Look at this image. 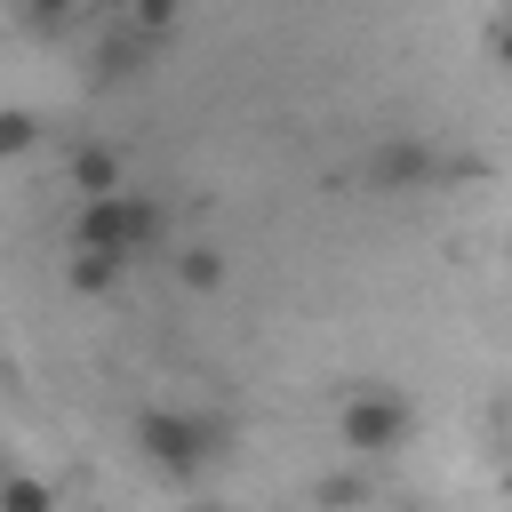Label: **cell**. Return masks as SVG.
Here are the masks:
<instances>
[{
  "instance_id": "cell-3",
  "label": "cell",
  "mask_w": 512,
  "mask_h": 512,
  "mask_svg": "<svg viewBox=\"0 0 512 512\" xmlns=\"http://www.w3.org/2000/svg\"><path fill=\"white\" fill-rule=\"evenodd\" d=\"M208 440H216V432H208L200 416H176V408H144V416H136V448H144L160 472H200V464H208Z\"/></svg>"
},
{
  "instance_id": "cell-7",
  "label": "cell",
  "mask_w": 512,
  "mask_h": 512,
  "mask_svg": "<svg viewBox=\"0 0 512 512\" xmlns=\"http://www.w3.org/2000/svg\"><path fill=\"white\" fill-rule=\"evenodd\" d=\"M120 272H128L120 256H96V248H80V256H72V288H80V296H96V288H112Z\"/></svg>"
},
{
  "instance_id": "cell-10",
  "label": "cell",
  "mask_w": 512,
  "mask_h": 512,
  "mask_svg": "<svg viewBox=\"0 0 512 512\" xmlns=\"http://www.w3.org/2000/svg\"><path fill=\"white\" fill-rule=\"evenodd\" d=\"M120 8H136V24H168L176 16V0H120Z\"/></svg>"
},
{
  "instance_id": "cell-4",
  "label": "cell",
  "mask_w": 512,
  "mask_h": 512,
  "mask_svg": "<svg viewBox=\"0 0 512 512\" xmlns=\"http://www.w3.org/2000/svg\"><path fill=\"white\" fill-rule=\"evenodd\" d=\"M64 176H72V192H80V200H88V192H112V184H128L120 152H104V144H80V152L64 160Z\"/></svg>"
},
{
  "instance_id": "cell-9",
  "label": "cell",
  "mask_w": 512,
  "mask_h": 512,
  "mask_svg": "<svg viewBox=\"0 0 512 512\" xmlns=\"http://www.w3.org/2000/svg\"><path fill=\"white\" fill-rule=\"evenodd\" d=\"M176 272H184V288H216V272H224V264H216V248H192Z\"/></svg>"
},
{
  "instance_id": "cell-1",
  "label": "cell",
  "mask_w": 512,
  "mask_h": 512,
  "mask_svg": "<svg viewBox=\"0 0 512 512\" xmlns=\"http://www.w3.org/2000/svg\"><path fill=\"white\" fill-rule=\"evenodd\" d=\"M160 200L152 192H128V184H112V192H88L80 200V224H72V240L80 248H96V256H120V264H136V256H152V240H160Z\"/></svg>"
},
{
  "instance_id": "cell-2",
  "label": "cell",
  "mask_w": 512,
  "mask_h": 512,
  "mask_svg": "<svg viewBox=\"0 0 512 512\" xmlns=\"http://www.w3.org/2000/svg\"><path fill=\"white\" fill-rule=\"evenodd\" d=\"M344 448H360V456H384V448H408V432H416V416H408V400L400 392H384V384H360L352 400H344Z\"/></svg>"
},
{
  "instance_id": "cell-8",
  "label": "cell",
  "mask_w": 512,
  "mask_h": 512,
  "mask_svg": "<svg viewBox=\"0 0 512 512\" xmlns=\"http://www.w3.org/2000/svg\"><path fill=\"white\" fill-rule=\"evenodd\" d=\"M32 128H40L32 112H0V160H16V152L32 144Z\"/></svg>"
},
{
  "instance_id": "cell-11",
  "label": "cell",
  "mask_w": 512,
  "mask_h": 512,
  "mask_svg": "<svg viewBox=\"0 0 512 512\" xmlns=\"http://www.w3.org/2000/svg\"><path fill=\"white\" fill-rule=\"evenodd\" d=\"M64 8H80V0H24V16H40V24H56Z\"/></svg>"
},
{
  "instance_id": "cell-6",
  "label": "cell",
  "mask_w": 512,
  "mask_h": 512,
  "mask_svg": "<svg viewBox=\"0 0 512 512\" xmlns=\"http://www.w3.org/2000/svg\"><path fill=\"white\" fill-rule=\"evenodd\" d=\"M56 488L48 480H24V472H0V512H48Z\"/></svg>"
},
{
  "instance_id": "cell-5",
  "label": "cell",
  "mask_w": 512,
  "mask_h": 512,
  "mask_svg": "<svg viewBox=\"0 0 512 512\" xmlns=\"http://www.w3.org/2000/svg\"><path fill=\"white\" fill-rule=\"evenodd\" d=\"M376 184H384V192L424 184V152H416V144H384V152H376Z\"/></svg>"
}]
</instances>
